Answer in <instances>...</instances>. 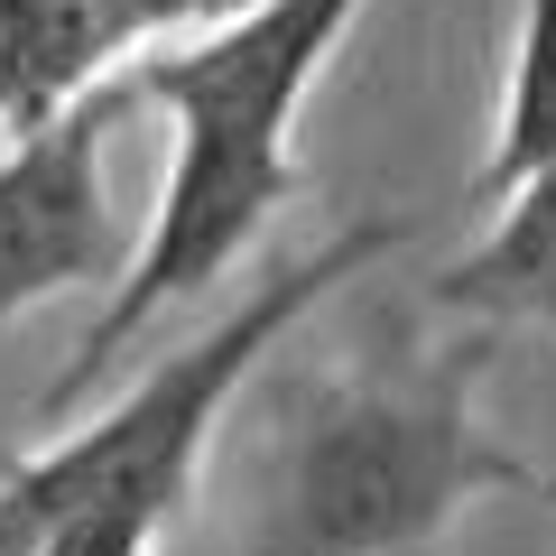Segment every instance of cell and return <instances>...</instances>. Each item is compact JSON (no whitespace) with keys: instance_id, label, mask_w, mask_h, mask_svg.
<instances>
[{"instance_id":"1","label":"cell","mask_w":556,"mask_h":556,"mask_svg":"<svg viewBox=\"0 0 556 556\" xmlns=\"http://www.w3.org/2000/svg\"><path fill=\"white\" fill-rule=\"evenodd\" d=\"M371 0H251L241 20L167 38L149 56L121 65L130 102H159L177 121V159H167L159 214L130 241L102 316L84 325V343L65 353V371L47 380L38 408L65 417L93 399V380L130 353L139 334L177 306H195L241 251L269 241V223L306 195L298 167V112L316 93V75L334 65V47L353 38V20Z\"/></svg>"},{"instance_id":"2","label":"cell","mask_w":556,"mask_h":556,"mask_svg":"<svg viewBox=\"0 0 556 556\" xmlns=\"http://www.w3.org/2000/svg\"><path fill=\"white\" fill-rule=\"evenodd\" d=\"M501 325L455 343L390 334L325 380H298L269 427L241 556H427L473 501L556 510V473L482 427V371Z\"/></svg>"},{"instance_id":"3","label":"cell","mask_w":556,"mask_h":556,"mask_svg":"<svg viewBox=\"0 0 556 556\" xmlns=\"http://www.w3.org/2000/svg\"><path fill=\"white\" fill-rule=\"evenodd\" d=\"M408 232H417L408 214L343 223L334 241L278 260L195 343L149 362L112 408H93L84 427H65L38 455H0V556H149L159 529L195 501L204 445H214L223 408L260 380L269 343L298 316H316L353 269L390 260Z\"/></svg>"},{"instance_id":"4","label":"cell","mask_w":556,"mask_h":556,"mask_svg":"<svg viewBox=\"0 0 556 556\" xmlns=\"http://www.w3.org/2000/svg\"><path fill=\"white\" fill-rule=\"evenodd\" d=\"M121 112H130V84L112 75L75 112L0 149V334L47 298L121 278V223L102 195V149H112Z\"/></svg>"},{"instance_id":"5","label":"cell","mask_w":556,"mask_h":556,"mask_svg":"<svg viewBox=\"0 0 556 556\" xmlns=\"http://www.w3.org/2000/svg\"><path fill=\"white\" fill-rule=\"evenodd\" d=\"M437 306H464L473 325H547L556 334V167L492 204V232L437 269Z\"/></svg>"},{"instance_id":"6","label":"cell","mask_w":556,"mask_h":556,"mask_svg":"<svg viewBox=\"0 0 556 556\" xmlns=\"http://www.w3.org/2000/svg\"><path fill=\"white\" fill-rule=\"evenodd\" d=\"M121 75V47L93 28L84 0H0V130H47L93 84Z\"/></svg>"},{"instance_id":"7","label":"cell","mask_w":556,"mask_h":556,"mask_svg":"<svg viewBox=\"0 0 556 556\" xmlns=\"http://www.w3.org/2000/svg\"><path fill=\"white\" fill-rule=\"evenodd\" d=\"M538 167H556V0H519V38H510L501 121H492V159L473 177V204H501Z\"/></svg>"},{"instance_id":"8","label":"cell","mask_w":556,"mask_h":556,"mask_svg":"<svg viewBox=\"0 0 556 556\" xmlns=\"http://www.w3.org/2000/svg\"><path fill=\"white\" fill-rule=\"evenodd\" d=\"M84 10H93V28L121 47V65H130V56H149V47L186 38V28H223V20H241L251 0H84Z\"/></svg>"}]
</instances>
